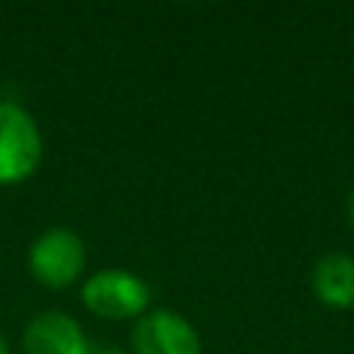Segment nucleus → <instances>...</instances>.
Instances as JSON below:
<instances>
[{
	"instance_id": "obj_1",
	"label": "nucleus",
	"mask_w": 354,
	"mask_h": 354,
	"mask_svg": "<svg viewBox=\"0 0 354 354\" xmlns=\"http://www.w3.org/2000/svg\"><path fill=\"white\" fill-rule=\"evenodd\" d=\"M44 155V141L33 116L17 102H0V185L28 180Z\"/></svg>"
},
{
	"instance_id": "obj_2",
	"label": "nucleus",
	"mask_w": 354,
	"mask_h": 354,
	"mask_svg": "<svg viewBox=\"0 0 354 354\" xmlns=\"http://www.w3.org/2000/svg\"><path fill=\"white\" fill-rule=\"evenodd\" d=\"M80 299L94 315L124 321L149 307V285L124 268H102L83 282Z\"/></svg>"
},
{
	"instance_id": "obj_3",
	"label": "nucleus",
	"mask_w": 354,
	"mask_h": 354,
	"mask_svg": "<svg viewBox=\"0 0 354 354\" xmlns=\"http://www.w3.org/2000/svg\"><path fill=\"white\" fill-rule=\"evenodd\" d=\"M28 266L36 282H41L44 288L61 290L72 285L86 266L83 238L66 227H53L30 243Z\"/></svg>"
},
{
	"instance_id": "obj_4",
	"label": "nucleus",
	"mask_w": 354,
	"mask_h": 354,
	"mask_svg": "<svg viewBox=\"0 0 354 354\" xmlns=\"http://www.w3.org/2000/svg\"><path fill=\"white\" fill-rule=\"evenodd\" d=\"M136 354H202L196 329L171 310H152L141 315L130 332Z\"/></svg>"
},
{
	"instance_id": "obj_5",
	"label": "nucleus",
	"mask_w": 354,
	"mask_h": 354,
	"mask_svg": "<svg viewBox=\"0 0 354 354\" xmlns=\"http://www.w3.org/2000/svg\"><path fill=\"white\" fill-rule=\"evenodd\" d=\"M22 351L25 354H91V346L72 315L61 310H44L33 315L30 324L25 326Z\"/></svg>"
},
{
	"instance_id": "obj_6",
	"label": "nucleus",
	"mask_w": 354,
	"mask_h": 354,
	"mask_svg": "<svg viewBox=\"0 0 354 354\" xmlns=\"http://www.w3.org/2000/svg\"><path fill=\"white\" fill-rule=\"evenodd\" d=\"M310 285L321 304L335 310L354 307V257L346 252H329L318 257L310 274Z\"/></svg>"
},
{
	"instance_id": "obj_7",
	"label": "nucleus",
	"mask_w": 354,
	"mask_h": 354,
	"mask_svg": "<svg viewBox=\"0 0 354 354\" xmlns=\"http://www.w3.org/2000/svg\"><path fill=\"white\" fill-rule=\"evenodd\" d=\"M346 216H348V224L354 227V188H351L348 196H346Z\"/></svg>"
},
{
	"instance_id": "obj_8",
	"label": "nucleus",
	"mask_w": 354,
	"mask_h": 354,
	"mask_svg": "<svg viewBox=\"0 0 354 354\" xmlns=\"http://www.w3.org/2000/svg\"><path fill=\"white\" fill-rule=\"evenodd\" d=\"M91 354H124V351H119V348H97Z\"/></svg>"
},
{
	"instance_id": "obj_9",
	"label": "nucleus",
	"mask_w": 354,
	"mask_h": 354,
	"mask_svg": "<svg viewBox=\"0 0 354 354\" xmlns=\"http://www.w3.org/2000/svg\"><path fill=\"white\" fill-rule=\"evenodd\" d=\"M0 354H8V343H6V337L0 335Z\"/></svg>"
}]
</instances>
